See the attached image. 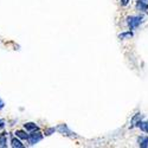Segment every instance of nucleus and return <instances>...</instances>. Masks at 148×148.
Here are the masks:
<instances>
[{"mask_svg": "<svg viewBox=\"0 0 148 148\" xmlns=\"http://www.w3.org/2000/svg\"><path fill=\"white\" fill-rule=\"evenodd\" d=\"M56 133V127H45L44 130H43V134H44V138H49L53 135Z\"/></svg>", "mask_w": 148, "mask_h": 148, "instance_id": "13", "label": "nucleus"}, {"mask_svg": "<svg viewBox=\"0 0 148 148\" xmlns=\"http://www.w3.org/2000/svg\"><path fill=\"white\" fill-rule=\"evenodd\" d=\"M56 133L63 135L65 138H70V139H78L79 138V135L76 132H73L66 123H59V125H57L56 126Z\"/></svg>", "mask_w": 148, "mask_h": 148, "instance_id": "2", "label": "nucleus"}, {"mask_svg": "<svg viewBox=\"0 0 148 148\" xmlns=\"http://www.w3.org/2000/svg\"><path fill=\"white\" fill-rule=\"evenodd\" d=\"M8 133L10 132H7L6 128L0 130V148L10 147V145H8Z\"/></svg>", "mask_w": 148, "mask_h": 148, "instance_id": "7", "label": "nucleus"}, {"mask_svg": "<svg viewBox=\"0 0 148 148\" xmlns=\"http://www.w3.org/2000/svg\"><path fill=\"white\" fill-rule=\"evenodd\" d=\"M145 1H148V0H145Z\"/></svg>", "mask_w": 148, "mask_h": 148, "instance_id": "18", "label": "nucleus"}, {"mask_svg": "<svg viewBox=\"0 0 148 148\" xmlns=\"http://www.w3.org/2000/svg\"><path fill=\"white\" fill-rule=\"evenodd\" d=\"M43 140H44V134H43L42 129L33 130V132L29 133V136H27V140H26V145L29 147H34V146L38 145L39 142H42Z\"/></svg>", "mask_w": 148, "mask_h": 148, "instance_id": "3", "label": "nucleus"}, {"mask_svg": "<svg viewBox=\"0 0 148 148\" xmlns=\"http://www.w3.org/2000/svg\"><path fill=\"white\" fill-rule=\"evenodd\" d=\"M142 119H145V115L141 113V112H138V113H135L133 116H132V119H130V125H129V129H134L135 128V125L140 121V120H142Z\"/></svg>", "mask_w": 148, "mask_h": 148, "instance_id": "9", "label": "nucleus"}, {"mask_svg": "<svg viewBox=\"0 0 148 148\" xmlns=\"http://www.w3.org/2000/svg\"><path fill=\"white\" fill-rule=\"evenodd\" d=\"M134 8L138 13L146 16L148 14V1H145V0H135Z\"/></svg>", "mask_w": 148, "mask_h": 148, "instance_id": "5", "label": "nucleus"}, {"mask_svg": "<svg viewBox=\"0 0 148 148\" xmlns=\"http://www.w3.org/2000/svg\"><path fill=\"white\" fill-rule=\"evenodd\" d=\"M119 4L121 7H128L130 5V0H119Z\"/></svg>", "mask_w": 148, "mask_h": 148, "instance_id": "15", "label": "nucleus"}, {"mask_svg": "<svg viewBox=\"0 0 148 148\" xmlns=\"http://www.w3.org/2000/svg\"><path fill=\"white\" fill-rule=\"evenodd\" d=\"M17 123H18V119L8 120V121H6V126H8V127H16Z\"/></svg>", "mask_w": 148, "mask_h": 148, "instance_id": "14", "label": "nucleus"}, {"mask_svg": "<svg viewBox=\"0 0 148 148\" xmlns=\"http://www.w3.org/2000/svg\"><path fill=\"white\" fill-rule=\"evenodd\" d=\"M117 38L119 40H122V42H125V40H130L134 38V31L132 30H125V31H121L117 36Z\"/></svg>", "mask_w": 148, "mask_h": 148, "instance_id": "8", "label": "nucleus"}, {"mask_svg": "<svg viewBox=\"0 0 148 148\" xmlns=\"http://www.w3.org/2000/svg\"><path fill=\"white\" fill-rule=\"evenodd\" d=\"M8 145L12 148H26L27 147V145L25 142L18 139L17 136H14L13 133H11V132L8 133Z\"/></svg>", "mask_w": 148, "mask_h": 148, "instance_id": "4", "label": "nucleus"}, {"mask_svg": "<svg viewBox=\"0 0 148 148\" xmlns=\"http://www.w3.org/2000/svg\"><path fill=\"white\" fill-rule=\"evenodd\" d=\"M5 107H6V103H5V101L1 98V96H0V112H1V110H4Z\"/></svg>", "mask_w": 148, "mask_h": 148, "instance_id": "17", "label": "nucleus"}, {"mask_svg": "<svg viewBox=\"0 0 148 148\" xmlns=\"http://www.w3.org/2000/svg\"><path fill=\"white\" fill-rule=\"evenodd\" d=\"M13 135H14V136H17L18 139H20L21 141L26 142L27 136H29V133H27L25 129H23V128H18V129H16V130L13 132Z\"/></svg>", "mask_w": 148, "mask_h": 148, "instance_id": "10", "label": "nucleus"}, {"mask_svg": "<svg viewBox=\"0 0 148 148\" xmlns=\"http://www.w3.org/2000/svg\"><path fill=\"white\" fill-rule=\"evenodd\" d=\"M21 128L25 129L27 133L33 132V130H39V129H40V127H39L38 123L33 122V121H26V122H24L23 125H21Z\"/></svg>", "mask_w": 148, "mask_h": 148, "instance_id": "6", "label": "nucleus"}, {"mask_svg": "<svg viewBox=\"0 0 148 148\" xmlns=\"http://www.w3.org/2000/svg\"><path fill=\"white\" fill-rule=\"evenodd\" d=\"M136 145L140 148H148V134L147 135H139L136 138Z\"/></svg>", "mask_w": 148, "mask_h": 148, "instance_id": "11", "label": "nucleus"}, {"mask_svg": "<svg viewBox=\"0 0 148 148\" xmlns=\"http://www.w3.org/2000/svg\"><path fill=\"white\" fill-rule=\"evenodd\" d=\"M135 128L140 129V132H142L145 134H148V120H145V119L140 120L136 125H135Z\"/></svg>", "mask_w": 148, "mask_h": 148, "instance_id": "12", "label": "nucleus"}, {"mask_svg": "<svg viewBox=\"0 0 148 148\" xmlns=\"http://www.w3.org/2000/svg\"><path fill=\"white\" fill-rule=\"evenodd\" d=\"M146 20V17L145 14H141V13H138V14H129L125 18V24L128 30H132V31H136L139 30L142 24L145 23Z\"/></svg>", "mask_w": 148, "mask_h": 148, "instance_id": "1", "label": "nucleus"}, {"mask_svg": "<svg viewBox=\"0 0 148 148\" xmlns=\"http://www.w3.org/2000/svg\"><path fill=\"white\" fill-rule=\"evenodd\" d=\"M6 128V120L3 119V117H0V130H3Z\"/></svg>", "mask_w": 148, "mask_h": 148, "instance_id": "16", "label": "nucleus"}]
</instances>
